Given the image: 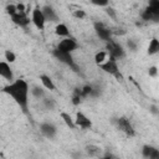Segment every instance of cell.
Here are the masks:
<instances>
[{
  "label": "cell",
  "mask_w": 159,
  "mask_h": 159,
  "mask_svg": "<svg viewBox=\"0 0 159 159\" xmlns=\"http://www.w3.org/2000/svg\"><path fill=\"white\" fill-rule=\"evenodd\" d=\"M106 12H107V15L111 16L113 20L117 17V16H116V10H114L113 7H107V9H106Z\"/></svg>",
  "instance_id": "1f68e13d"
},
{
  "label": "cell",
  "mask_w": 159,
  "mask_h": 159,
  "mask_svg": "<svg viewBox=\"0 0 159 159\" xmlns=\"http://www.w3.org/2000/svg\"><path fill=\"white\" fill-rule=\"evenodd\" d=\"M147 52H148V55H150V56L157 55V53L159 52V39L153 37V39L149 41V45H148Z\"/></svg>",
  "instance_id": "e0dca14e"
},
{
  "label": "cell",
  "mask_w": 159,
  "mask_h": 159,
  "mask_svg": "<svg viewBox=\"0 0 159 159\" xmlns=\"http://www.w3.org/2000/svg\"><path fill=\"white\" fill-rule=\"evenodd\" d=\"M127 46H128V48L130 50V51H135L137 50V43L134 42V40H128V42H127Z\"/></svg>",
  "instance_id": "4dcf8cb0"
},
{
  "label": "cell",
  "mask_w": 159,
  "mask_h": 159,
  "mask_svg": "<svg viewBox=\"0 0 159 159\" xmlns=\"http://www.w3.org/2000/svg\"><path fill=\"white\" fill-rule=\"evenodd\" d=\"M148 73H149V76L154 77V76H157V73H158V68H157L155 66H153V67H150V68H149Z\"/></svg>",
  "instance_id": "d6a6232c"
},
{
  "label": "cell",
  "mask_w": 159,
  "mask_h": 159,
  "mask_svg": "<svg viewBox=\"0 0 159 159\" xmlns=\"http://www.w3.org/2000/svg\"><path fill=\"white\" fill-rule=\"evenodd\" d=\"M91 2L96 6H102V7H106L108 6L109 4V0H91Z\"/></svg>",
  "instance_id": "f1b7e54d"
},
{
  "label": "cell",
  "mask_w": 159,
  "mask_h": 159,
  "mask_svg": "<svg viewBox=\"0 0 159 159\" xmlns=\"http://www.w3.org/2000/svg\"><path fill=\"white\" fill-rule=\"evenodd\" d=\"M42 12H43V15L46 17V21H50V22L58 21V16H57V14H56V11L53 10L52 6H50V5L43 6L42 7Z\"/></svg>",
  "instance_id": "5bb4252c"
},
{
  "label": "cell",
  "mask_w": 159,
  "mask_h": 159,
  "mask_svg": "<svg viewBox=\"0 0 159 159\" xmlns=\"http://www.w3.org/2000/svg\"><path fill=\"white\" fill-rule=\"evenodd\" d=\"M73 16L77 17V19H83V17L86 16V12H84L83 10H81V9H80V10H75V11H73Z\"/></svg>",
  "instance_id": "f546056e"
},
{
  "label": "cell",
  "mask_w": 159,
  "mask_h": 159,
  "mask_svg": "<svg viewBox=\"0 0 159 159\" xmlns=\"http://www.w3.org/2000/svg\"><path fill=\"white\" fill-rule=\"evenodd\" d=\"M5 10H6V14H9L10 17H11V16H14L17 12V6L16 5H12V4H9V5H6Z\"/></svg>",
  "instance_id": "4316f807"
},
{
  "label": "cell",
  "mask_w": 159,
  "mask_h": 159,
  "mask_svg": "<svg viewBox=\"0 0 159 159\" xmlns=\"http://www.w3.org/2000/svg\"><path fill=\"white\" fill-rule=\"evenodd\" d=\"M40 81H41L42 86H43L46 89H50V91H55V89H56V86H55V83H53V81H52V78H51L50 76H47V75H41V76H40Z\"/></svg>",
  "instance_id": "ac0fdd59"
},
{
  "label": "cell",
  "mask_w": 159,
  "mask_h": 159,
  "mask_svg": "<svg viewBox=\"0 0 159 159\" xmlns=\"http://www.w3.org/2000/svg\"><path fill=\"white\" fill-rule=\"evenodd\" d=\"M40 132L43 137H46L48 139H52L57 133V128H56L55 124H52L50 122H43V123L40 124Z\"/></svg>",
  "instance_id": "30bf717a"
},
{
  "label": "cell",
  "mask_w": 159,
  "mask_h": 159,
  "mask_svg": "<svg viewBox=\"0 0 159 159\" xmlns=\"http://www.w3.org/2000/svg\"><path fill=\"white\" fill-rule=\"evenodd\" d=\"M4 93L9 94L15 103L22 109V112L27 113V106H29V83L25 80H14L12 82H10L7 86L4 87L2 89Z\"/></svg>",
  "instance_id": "6da1fadb"
},
{
  "label": "cell",
  "mask_w": 159,
  "mask_h": 159,
  "mask_svg": "<svg viewBox=\"0 0 159 159\" xmlns=\"http://www.w3.org/2000/svg\"><path fill=\"white\" fill-rule=\"evenodd\" d=\"M81 92H82V96H83V98H86V97H92V94H93V86L92 84H86V86H83L82 88H81Z\"/></svg>",
  "instance_id": "d4e9b609"
},
{
  "label": "cell",
  "mask_w": 159,
  "mask_h": 159,
  "mask_svg": "<svg viewBox=\"0 0 159 159\" xmlns=\"http://www.w3.org/2000/svg\"><path fill=\"white\" fill-rule=\"evenodd\" d=\"M106 50L109 55V57L112 58H116V60H119V58H123L125 52H124V48L116 41L113 40H109L106 42Z\"/></svg>",
  "instance_id": "277c9868"
},
{
  "label": "cell",
  "mask_w": 159,
  "mask_h": 159,
  "mask_svg": "<svg viewBox=\"0 0 159 159\" xmlns=\"http://www.w3.org/2000/svg\"><path fill=\"white\" fill-rule=\"evenodd\" d=\"M45 87L42 86V87H40V86H34L31 89H30V92H31V94L36 98V99H42L43 97H45V89H43Z\"/></svg>",
  "instance_id": "44dd1931"
},
{
  "label": "cell",
  "mask_w": 159,
  "mask_h": 159,
  "mask_svg": "<svg viewBox=\"0 0 159 159\" xmlns=\"http://www.w3.org/2000/svg\"><path fill=\"white\" fill-rule=\"evenodd\" d=\"M11 20L14 24L19 25L20 27H26L31 21L27 16V12H16L14 16H11Z\"/></svg>",
  "instance_id": "4fadbf2b"
},
{
  "label": "cell",
  "mask_w": 159,
  "mask_h": 159,
  "mask_svg": "<svg viewBox=\"0 0 159 159\" xmlns=\"http://www.w3.org/2000/svg\"><path fill=\"white\" fill-rule=\"evenodd\" d=\"M142 155L147 159H159V148L145 144L142 148Z\"/></svg>",
  "instance_id": "7c38bea8"
},
{
  "label": "cell",
  "mask_w": 159,
  "mask_h": 159,
  "mask_svg": "<svg viewBox=\"0 0 159 159\" xmlns=\"http://www.w3.org/2000/svg\"><path fill=\"white\" fill-rule=\"evenodd\" d=\"M75 123L76 127L81 128V129H91L92 128V122L91 119L82 112H77L76 113V118H75Z\"/></svg>",
  "instance_id": "9c48e42d"
},
{
  "label": "cell",
  "mask_w": 159,
  "mask_h": 159,
  "mask_svg": "<svg viewBox=\"0 0 159 159\" xmlns=\"http://www.w3.org/2000/svg\"><path fill=\"white\" fill-rule=\"evenodd\" d=\"M113 123L116 124L117 129H119L122 133H124L127 137H134L135 129L132 124V122L127 117H118L113 119Z\"/></svg>",
  "instance_id": "7a4b0ae2"
},
{
  "label": "cell",
  "mask_w": 159,
  "mask_h": 159,
  "mask_svg": "<svg viewBox=\"0 0 159 159\" xmlns=\"http://www.w3.org/2000/svg\"><path fill=\"white\" fill-rule=\"evenodd\" d=\"M101 70H103L108 75H112L117 78H122V75L119 72V67H118V63H117V60L116 58H112L109 57L104 63H102L101 66Z\"/></svg>",
  "instance_id": "5b68a950"
},
{
  "label": "cell",
  "mask_w": 159,
  "mask_h": 159,
  "mask_svg": "<svg viewBox=\"0 0 159 159\" xmlns=\"http://www.w3.org/2000/svg\"><path fill=\"white\" fill-rule=\"evenodd\" d=\"M107 55H108V52L107 51H99V52H97L96 55H94V62L98 65V66H101L102 63H104L108 58H107Z\"/></svg>",
  "instance_id": "7402d4cb"
},
{
  "label": "cell",
  "mask_w": 159,
  "mask_h": 159,
  "mask_svg": "<svg viewBox=\"0 0 159 159\" xmlns=\"http://www.w3.org/2000/svg\"><path fill=\"white\" fill-rule=\"evenodd\" d=\"M84 152H86L87 155H89V157H99V155H101V148L97 147V145H93V144L86 145Z\"/></svg>",
  "instance_id": "ffe728a7"
},
{
  "label": "cell",
  "mask_w": 159,
  "mask_h": 159,
  "mask_svg": "<svg viewBox=\"0 0 159 159\" xmlns=\"http://www.w3.org/2000/svg\"><path fill=\"white\" fill-rule=\"evenodd\" d=\"M17 12H26V6L24 4H17Z\"/></svg>",
  "instance_id": "836d02e7"
},
{
  "label": "cell",
  "mask_w": 159,
  "mask_h": 159,
  "mask_svg": "<svg viewBox=\"0 0 159 159\" xmlns=\"http://www.w3.org/2000/svg\"><path fill=\"white\" fill-rule=\"evenodd\" d=\"M78 47L76 40H73L72 37H63V40H61L57 45V48L61 51H66V52H73L76 48Z\"/></svg>",
  "instance_id": "ba28073f"
},
{
  "label": "cell",
  "mask_w": 159,
  "mask_h": 159,
  "mask_svg": "<svg viewBox=\"0 0 159 159\" xmlns=\"http://www.w3.org/2000/svg\"><path fill=\"white\" fill-rule=\"evenodd\" d=\"M31 22L39 30H43L45 29L46 17H45V15L42 12V9H40L39 6L34 7V10H31Z\"/></svg>",
  "instance_id": "8992f818"
},
{
  "label": "cell",
  "mask_w": 159,
  "mask_h": 159,
  "mask_svg": "<svg viewBox=\"0 0 159 159\" xmlns=\"http://www.w3.org/2000/svg\"><path fill=\"white\" fill-rule=\"evenodd\" d=\"M0 76L10 82L14 81V72L10 67V63L7 61H1L0 62Z\"/></svg>",
  "instance_id": "8fae6325"
},
{
  "label": "cell",
  "mask_w": 159,
  "mask_h": 159,
  "mask_svg": "<svg viewBox=\"0 0 159 159\" xmlns=\"http://www.w3.org/2000/svg\"><path fill=\"white\" fill-rule=\"evenodd\" d=\"M94 31L97 34V36L103 40V41H109L112 40V31L102 22H94Z\"/></svg>",
  "instance_id": "52a82bcc"
},
{
  "label": "cell",
  "mask_w": 159,
  "mask_h": 159,
  "mask_svg": "<svg viewBox=\"0 0 159 159\" xmlns=\"http://www.w3.org/2000/svg\"><path fill=\"white\" fill-rule=\"evenodd\" d=\"M52 55L60 61V62H62V63H65V65H67V66H70L71 68H73V71H78V67H77V65L75 63V61H73V57H72V55H71V52H66V51H61V50H58L57 47L52 51Z\"/></svg>",
  "instance_id": "3957f363"
},
{
  "label": "cell",
  "mask_w": 159,
  "mask_h": 159,
  "mask_svg": "<svg viewBox=\"0 0 159 159\" xmlns=\"http://www.w3.org/2000/svg\"><path fill=\"white\" fill-rule=\"evenodd\" d=\"M82 99H83V96H82L81 88H75L73 94H72V103H73L75 106H78Z\"/></svg>",
  "instance_id": "603a6c76"
},
{
  "label": "cell",
  "mask_w": 159,
  "mask_h": 159,
  "mask_svg": "<svg viewBox=\"0 0 159 159\" xmlns=\"http://www.w3.org/2000/svg\"><path fill=\"white\" fill-rule=\"evenodd\" d=\"M61 119L65 122V124H66L70 129H75V128H76L75 119L71 117L70 113H67V112H61Z\"/></svg>",
  "instance_id": "d6986e66"
},
{
  "label": "cell",
  "mask_w": 159,
  "mask_h": 159,
  "mask_svg": "<svg viewBox=\"0 0 159 159\" xmlns=\"http://www.w3.org/2000/svg\"><path fill=\"white\" fill-rule=\"evenodd\" d=\"M142 19L145 20V21H155V22H158L159 21V15L157 12H154L149 6H147L144 9V11L142 12Z\"/></svg>",
  "instance_id": "9a60e30c"
},
{
  "label": "cell",
  "mask_w": 159,
  "mask_h": 159,
  "mask_svg": "<svg viewBox=\"0 0 159 159\" xmlns=\"http://www.w3.org/2000/svg\"><path fill=\"white\" fill-rule=\"evenodd\" d=\"M55 34L60 37H70V30L63 22H58L55 27Z\"/></svg>",
  "instance_id": "2e32d148"
},
{
  "label": "cell",
  "mask_w": 159,
  "mask_h": 159,
  "mask_svg": "<svg viewBox=\"0 0 159 159\" xmlns=\"http://www.w3.org/2000/svg\"><path fill=\"white\" fill-rule=\"evenodd\" d=\"M4 55H5V60H6L9 63H12V62H15V60H16V55H15L12 51H10V50H6Z\"/></svg>",
  "instance_id": "484cf974"
},
{
  "label": "cell",
  "mask_w": 159,
  "mask_h": 159,
  "mask_svg": "<svg viewBox=\"0 0 159 159\" xmlns=\"http://www.w3.org/2000/svg\"><path fill=\"white\" fill-rule=\"evenodd\" d=\"M42 103H43V107H45L46 109H50V111H52V109L56 107V102H55L53 98L43 97V98H42Z\"/></svg>",
  "instance_id": "cb8c5ba5"
},
{
  "label": "cell",
  "mask_w": 159,
  "mask_h": 159,
  "mask_svg": "<svg viewBox=\"0 0 159 159\" xmlns=\"http://www.w3.org/2000/svg\"><path fill=\"white\" fill-rule=\"evenodd\" d=\"M148 6H149L154 12H157V14L159 15V0H149Z\"/></svg>",
  "instance_id": "83f0119b"
}]
</instances>
